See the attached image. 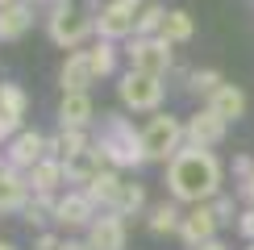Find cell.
Returning <instances> with one entry per match:
<instances>
[{
  "mask_svg": "<svg viewBox=\"0 0 254 250\" xmlns=\"http://www.w3.org/2000/svg\"><path fill=\"white\" fill-rule=\"evenodd\" d=\"M208 109H213L225 125H234V121H242V117H246L250 100H246V92H242L238 83H221V88H217V96L208 100Z\"/></svg>",
  "mask_w": 254,
  "mask_h": 250,
  "instance_id": "ffe728a7",
  "label": "cell"
},
{
  "mask_svg": "<svg viewBox=\"0 0 254 250\" xmlns=\"http://www.w3.org/2000/svg\"><path fill=\"white\" fill-rule=\"evenodd\" d=\"M100 4H109V0H88V8H92V13H96V8H100Z\"/></svg>",
  "mask_w": 254,
  "mask_h": 250,
  "instance_id": "74e56055",
  "label": "cell"
},
{
  "mask_svg": "<svg viewBox=\"0 0 254 250\" xmlns=\"http://www.w3.org/2000/svg\"><path fill=\"white\" fill-rule=\"evenodd\" d=\"M146 208H150V200H146V184H137V180H125L121 196H117V204H113V213L129 221V217H146Z\"/></svg>",
  "mask_w": 254,
  "mask_h": 250,
  "instance_id": "484cf974",
  "label": "cell"
},
{
  "mask_svg": "<svg viewBox=\"0 0 254 250\" xmlns=\"http://www.w3.org/2000/svg\"><path fill=\"white\" fill-rule=\"evenodd\" d=\"M59 129H75V133H92L100 121L96 113V100H92V92H67V96L59 100Z\"/></svg>",
  "mask_w": 254,
  "mask_h": 250,
  "instance_id": "30bf717a",
  "label": "cell"
},
{
  "mask_svg": "<svg viewBox=\"0 0 254 250\" xmlns=\"http://www.w3.org/2000/svg\"><path fill=\"white\" fill-rule=\"evenodd\" d=\"M188 146V133H184V117H175V113H154V117H146L142 125V150H146V163H171L179 150Z\"/></svg>",
  "mask_w": 254,
  "mask_h": 250,
  "instance_id": "277c9868",
  "label": "cell"
},
{
  "mask_svg": "<svg viewBox=\"0 0 254 250\" xmlns=\"http://www.w3.org/2000/svg\"><path fill=\"white\" fill-rule=\"evenodd\" d=\"M246 250H254V242H250V246H246Z\"/></svg>",
  "mask_w": 254,
  "mask_h": 250,
  "instance_id": "60d3db41",
  "label": "cell"
},
{
  "mask_svg": "<svg viewBox=\"0 0 254 250\" xmlns=\"http://www.w3.org/2000/svg\"><path fill=\"white\" fill-rule=\"evenodd\" d=\"M104 154L96 150V146H88V150H79V154H71L67 163H63V171H67V188H88L96 175L104 171Z\"/></svg>",
  "mask_w": 254,
  "mask_h": 250,
  "instance_id": "e0dca14e",
  "label": "cell"
},
{
  "mask_svg": "<svg viewBox=\"0 0 254 250\" xmlns=\"http://www.w3.org/2000/svg\"><path fill=\"white\" fill-rule=\"evenodd\" d=\"M229 175H234V188L250 184V180H254V154H234V163H229Z\"/></svg>",
  "mask_w": 254,
  "mask_h": 250,
  "instance_id": "f546056e",
  "label": "cell"
},
{
  "mask_svg": "<svg viewBox=\"0 0 254 250\" xmlns=\"http://www.w3.org/2000/svg\"><path fill=\"white\" fill-rule=\"evenodd\" d=\"M0 167H4V150H0Z\"/></svg>",
  "mask_w": 254,
  "mask_h": 250,
  "instance_id": "ab89813d",
  "label": "cell"
},
{
  "mask_svg": "<svg viewBox=\"0 0 254 250\" xmlns=\"http://www.w3.org/2000/svg\"><path fill=\"white\" fill-rule=\"evenodd\" d=\"M167 196L175 204L192 208L208 204L225 192V163L217 159V150H200V146H184L171 163H167Z\"/></svg>",
  "mask_w": 254,
  "mask_h": 250,
  "instance_id": "6da1fadb",
  "label": "cell"
},
{
  "mask_svg": "<svg viewBox=\"0 0 254 250\" xmlns=\"http://www.w3.org/2000/svg\"><path fill=\"white\" fill-rule=\"evenodd\" d=\"M88 59H92V71H96V79H113L121 75V46L117 42H92L88 46Z\"/></svg>",
  "mask_w": 254,
  "mask_h": 250,
  "instance_id": "603a6c76",
  "label": "cell"
},
{
  "mask_svg": "<svg viewBox=\"0 0 254 250\" xmlns=\"http://www.w3.org/2000/svg\"><path fill=\"white\" fill-rule=\"evenodd\" d=\"M179 217H184V204H175L171 196L167 200H158V204H150L146 208V229L150 234H179Z\"/></svg>",
  "mask_w": 254,
  "mask_h": 250,
  "instance_id": "44dd1931",
  "label": "cell"
},
{
  "mask_svg": "<svg viewBox=\"0 0 254 250\" xmlns=\"http://www.w3.org/2000/svg\"><path fill=\"white\" fill-rule=\"evenodd\" d=\"M92 83H100V79H96V71H92L88 46H83V50H71V55L63 59V67H59V88H63V96H67V92H92Z\"/></svg>",
  "mask_w": 254,
  "mask_h": 250,
  "instance_id": "5bb4252c",
  "label": "cell"
},
{
  "mask_svg": "<svg viewBox=\"0 0 254 250\" xmlns=\"http://www.w3.org/2000/svg\"><path fill=\"white\" fill-rule=\"evenodd\" d=\"M75 0H50V8H71Z\"/></svg>",
  "mask_w": 254,
  "mask_h": 250,
  "instance_id": "d590c367",
  "label": "cell"
},
{
  "mask_svg": "<svg viewBox=\"0 0 254 250\" xmlns=\"http://www.w3.org/2000/svg\"><path fill=\"white\" fill-rule=\"evenodd\" d=\"M133 21H137L133 8H125L121 0H109V4L96 8V38H100V42H117V46H125V42L133 38Z\"/></svg>",
  "mask_w": 254,
  "mask_h": 250,
  "instance_id": "7c38bea8",
  "label": "cell"
},
{
  "mask_svg": "<svg viewBox=\"0 0 254 250\" xmlns=\"http://www.w3.org/2000/svg\"><path fill=\"white\" fill-rule=\"evenodd\" d=\"M0 250H21L17 242H8V238H0Z\"/></svg>",
  "mask_w": 254,
  "mask_h": 250,
  "instance_id": "8d00e7d4",
  "label": "cell"
},
{
  "mask_svg": "<svg viewBox=\"0 0 254 250\" xmlns=\"http://www.w3.org/2000/svg\"><path fill=\"white\" fill-rule=\"evenodd\" d=\"M29 180L13 167H0V217H21L29 204Z\"/></svg>",
  "mask_w": 254,
  "mask_h": 250,
  "instance_id": "9a60e30c",
  "label": "cell"
},
{
  "mask_svg": "<svg viewBox=\"0 0 254 250\" xmlns=\"http://www.w3.org/2000/svg\"><path fill=\"white\" fill-rule=\"evenodd\" d=\"M34 21H42L34 8H25V4H8V8H0V46H13V42H21L34 29Z\"/></svg>",
  "mask_w": 254,
  "mask_h": 250,
  "instance_id": "d6986e66",
  "label": "cell"
},
{
  "mask_svg": "<svg viewBox=\"0 0 254 250\" xmlns=\"http://www.w3.org/2000/svg\"><path fill=\"white\" fill-rule=\"evenodd\" d=\"M217 234H221V221H217L213 204H192V208H184V217H179V234H175V238H179L188 250H196V246L213 242Z\"/></svg>",
  "mask_w": 254,
  "mask_h": 250,
  "instance_id": "ba28073f",
  "label": "cell"
},
{
  "mask_svg": "<svg viewBox=\"0 0 254 250\" xmlns=\"http://www.w3.org/2000/svg\"><path fill=\"white\" fill-rule=\"evenodd\" d=\"M163 21H167V4L163 0H146L133 21V38H163Z\"/></svg>",
  "mask_w": 254,
  "mask_h": 250,
  "instance_id": "83f0119b",
  "label": "cell"
},
{
  "mask_svg": "<svg viewBox=\"0 0 254 250\" xmlns=\"http://www.w3.org/2000/svg\"><path fill=\"white\" fill-rule=\"evenodd\" d=\"M42 159H46V133L29 129V125L4 146V167H13V171H21V175H29Z\"/></svg>",
  "mask_w": 254,
  "mask_h": 250,
  "instance_id": "9c48e42d",
  "label": "cell"
},
{
  "mask_svg": "<svg viewBox=\"0 0 254 250\" xmlns=\"http://www.w3.org/2000/svg\"><path fill=\"white\" fill-rule=\"evenodd\" d=\"M55 204L59 196H29L25 213H21V221H25L34 234H42V229H55Z\"/></svg>",
  "mask_w": 254,
  "mask_h": 250,
  "instance_id": "4316f807",
  "label": "cell"
},
{
  "mask_svg": "<svg viewBox=\"0 0 254 250\" xmlns=\"http://www.w3.org/2000/svg\"><path fill=\"white\" fill-rule=\"evenodd\" d=\"M100 217V208L88 200V192L83 188H67V192L59 196V204H55V229L59 234H88V225Z\"/></svg>",
  "mask_w": 254,
  "mask_h": 250,
  "instance_id": "52a82bcc",
  "label": "cell"
},
{
  "mask_svg": "<svg viewBox=\"0 0 254 250\" xmlns=\"http://www.w3.org/2000/svg\"><path fill=\"white\" fill-rule=\"evenodd\" d=\"M163 38L171 46H188L196 38V17L188 8H167V21H163Z\"/></svg>",
  "mask_w": 254,
  "mask_h": 250,
  "instance_id": "d4e9b609",
  "label": "cell"
},
{
  "mask_svg": "<svg viewBox=\"0 0 254 250\" xmlns=\"http://www.w3.org/2000/svg\"><path fill=\"white\" fill-rule=\"evenodd\" d=\"M121 55L129 59V71H142L154 79H171L175 71V46L167 38H129L121 46Z\"/></svg>",
  "mask_w": 254,
  "mask_h": 250,
  "instance_id": "8992f818",
  "label": "cell"
},
{
  "mask_svg": "<svg viewBox=\"0 0 254 250\" xmlns=\"http://www.w3.org/2000/svg\"><path fill=\"white\" fill-rule=\"evenodd\" d=\"M208 204H213V213H217V221H221V229H225V225H238V217H242V204H238V196L221 192L217 200H208Z\"/></svg>",
  "mask_w": 254,
  "mask_h": 250,
  "instance_id": "f1b7e54d",
  "label": "cell"
},
{
  "mask_svg": "<svg viewBox=\"0 0 254 250\" xmlns=\"http://www.w3.org/2000/svg\"><path fill=\"white\" fill-rule=\"evenodd\" d=\"M196 250H229V246L221 242V238H213V242H204V246H196Z\"/></svg>",
  "mask_w": 254,
  "mask_h": 250,
  "instance_id": "e575fe53",
  "label": "cell"
},
{
  "mask_svg": "<svg viewBox=\"0 0 254 250\" xmlns=\"http://www.w3.org/2000/svg\"><path fill=\"white\" fill-rule=\"evenodd\" d=\"M221 83H229V79L221 75L217 67H192V75H188V83H184V92H188L192 100L208 104V100L217 96V88H221Z\"/></svg>",
  "mask_w": 254,
  "mask_h": 250,
  "instance_id": "7402d4cb",
  "label": "cell"
},
{
  "mask_svg": "<svg viewBox=\"0 0 254 250\" xmlns=\"http://www.w3.org/2000/svg\"><path fill=\"white\" fill-rule=\"evenodd\" d=\"M21 4H25V8H34L38 17H46V13H50V0H21Z\"/></svg>",
  "mask_w": 254,
  "mask_h": 250,
  "instance_id": "1f68e13d",
  "label": "cell"
},
{
  "mask_svg": "<svg viewBox=\"0 0 254 250\" xmlns=\"http://www.w3.org/2000/svg\"><path fill=\"white\" fill-rule=\"evenodd\" d=\"M117 100H121V109H125V113H142V117H154V113H163L167 79L142 75V71H121V75H117Z\"/></svg>",
  "mask_w": 254,
  "mask_h": 250,
  "instance_id": "5b68a950",
  "label": "cell"
},
{
  "mask_svg": "<svg viewBox=\"0 0 254 250\" xmlns=\"http://www.w3.org/2000/svg\"><path fill=\"white\" fill-rule=\"evenodd\" d=\"M88 250H129V221L117 213H100L83 234Z\"/></svg>",
  "mask_w": 254,
  "mask_h": 250,
  "instance_id": "4fadbf2b",
  "label": "cell"
},
{
  "mask_svg": "<svg viewBox=\"0 0 254 250\" xmlns=\"http://www.w3.org/2000/svg\"><path fill=\"white\" fill-rule=\"evenodd\" d=\"M63 238L67 234H59V229H42V234H34V250H59Z\"/></svg>",
  "mask_w": 254,
  "mask_h": 250,
  "instance_id": "4dcf8cb0",
  "label": "cell"
},
{
  "mask_svg": "<svg viewBox=\"0 0 254 250\" xmlns=\"http://www.w3.org/2000/svg\"><path fill=\"white\" fill-rule=\"evenodd\" d=\"M184 133H188V146H200V150H217L221 142H225L229 125L217 117L208 104H200L192 117H184Z\"/></svg>",
  "mask_w": 254,
  "mask_h": 250,
  "instance_id": "8fae6325",
  "label": "cell"
},
{
  "mask_svg": "<svg viewBox=\"0 0 254 250\" xmlns=\"http://www.w3.org/2000/svg\"><path fill=\"white\" fill-rule=\"evenodd\" d=\"M25 180H29V192L34 196H63L67 192V171H63L59 159H42Z\"/></svg>",
  "mask_w": 254,
  "mask_h": 250,
  "instance_id": "ac0fdd59",
  "label": "cell"
},
{
  "mask_svg": "<svg viewBox=\"0 0 254 250\" xmlns=\"http://www.w3.org/2000/svg\"><path fill=\"white\" fill-rule=\"evenodd\" d=\"M238 192V200H246V204H254V180L250 184H242V188H234Z\"/></svg>",
  "mask_w": 254,
  "mask_h": 250,
  "instance_id": "d6a6232c",
  "label": "cell"
},
{
  "mask_svg": "<svg viewBox=\"0 0 254 250\" xmlns=\"http://www.w3.org/2000/svg\"><path fill=\"white\" fill-rule=\"evenodd\" d=\"M0 117H13V121L29 117V92L17 79H0Z\"/></svg>",
  "mask_w": 254,
  "mask_h": 250,
  "instance_id": "cb8c5ba5",
  "label": "cell"
},
{
  "mask_svg": "<svg viewBox=\"0 0 254 250\" xmlns=\"http://www.w3.org/2000/svg\"><path fill=\"white\" fill-rule=\"evenodd\" d=\"M8 4H21V0H0V8H8Z\"/></svg>",
  "mask_w": 254,
  "mask_h": 250,
  "instance_id": "f35d334b",
  "label": "cell"
},
{
  "mask_svg": "<svg viewBox=\"0 0 254 250\" xmlns=\"http://www.w3.org/2000/svg\"><path fill=\"white\" fill-rule=\"evenodd\" d=\"M125 180L129 175L125 171H117V167H104V171L92 180L83 192H88V200L100 208V213H113V204H117V196H121V188H125Z\"/></svg>",
  "mask_w": 254,
  "mask_h": 250,
  "instance_id": "2e32d148",
  "label": "cell"
},
{
  "mask_svg": "<svg viewBox=\"0 0 254 250\" xmlns=\"http://www.w3.org/2000/svg\"><path fill=\"white\" fill-rule=\"evenodd\" d=\"M59 250H88V242H83V238H63Z\"/></svg>",
  "mask_w": 254,
  "mask_h": 250,
  "instance_id": "836d02e7",
  "label": "cell"
},
{
  "mask_svg": "<svg viewBox=\"0 0 254 250\" xmlns=\"http://www.w3.org/2000/svg\"><path fill=\"white\" fill-rule=\"evenodd\" d=\"M42 25H46V38L55 42L59 50H83L96 42V13H92L88 4H71V8H50L46 17H42Z\"/></svg>",
  "mask_w": 254,
  "mask_h": 250,
  "instance_id": "3957f363",
  "label": "cell"
},
{
  "mask_svg": "<svg viewBox=\"0 0 254 250\" xmlns=\"http://www.w3.org/2000/svg\"><path fill=\"white\" fill-rule=\"evenodd\" d=\"M92 146L104 154V163L117 167V171H137L146 167V150H142V129L133 125V117H125L121 109L100 113L96 129H92Z\"/></svg>",
  "mask_w": 254,
  "mask_h": 250,
  "instance_id": "7a4b0ae2",
  "label": "cell"
}]
</instances>
